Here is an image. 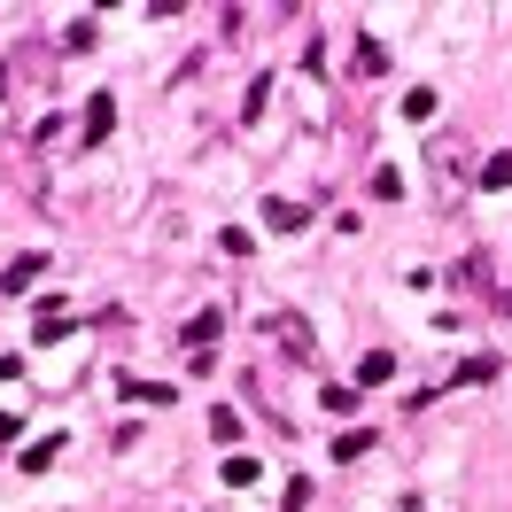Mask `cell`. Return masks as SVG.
Returning a JSON list of instances; mask_svg holds the SVG:
<instances>
[{"mask_svg":"<svg viewBox=\"0 0 512 512\" xmlns=\"http://www.w3.org/2000/svg\"><path fill=\"white\" fill-rule=\"evenodd\" d=\"M109 132H117V94H94L86 101V148H101Z\"/></svg>","mask_w":512,"mask_h":512,"instance_id":"cell-1","label":"cell"},{"mask_svg":"<svg viewBox=\"0 0 512 512\" xmlns=\"http://www.w3.org/2000/svg\"><path fill=\"white\" fill-rule=\"evenodd\" d=\"M39 272H47V256H39V249H24L16 264H8V272H0V295H24V288L39 280Z\"/></svg>","mask_w":512,"mask_h":512,"instance_id":"cell-2","label":"cell"},{"mask_svg":"<svg viewBox=\"0 0 512 512\" xmlns=\"http://www.w3.org/2000/svg\"><path fill=\"white\" fill-rule=\"evenodd\" d=\"M264 326H272V334H280L295 357H311V326H303V319H288V311H280V319H264Z\"/></svg>","mask_w":512,"mask_h":512,"instance_id":"cell-3","label":"cell"},{"mask_svg":"<svg viewBox=\"0 0 512 512\" xmlns=\"http://www.w3.org/2000/svg\"><path fill=\"white\" fill-rule=\"evenodd\" d=\"M218 311H194V326H187V342H194V357H202V350H210V342H218Z\"/></svg>","mask_w":512,"mask_h":512,"instance_id":"cell-4","label":"cell"},{"mask_svg":"<svg viewBox=\"0 0 512 512\" xmlns=\"http://www.w3.org/2000/svg\"><path fill=\"white\" fill-rule=\"evenodd\" d=\"M474 179H481V187H512V148H505V156H489Z\"/></svg>","mask_w":512,"mask_h":512,"instance_id":"cell-5","label":"cell"},{"mask_svg":"<svg viewBox=\"0 0 512 512\" xmlns=\"http://www.w3.org/2000/svg\"><path fill=\"white\" fill-rule=\"evenodd\" d=\"M404 117H419V125H427V117H435V86H412V94H404Z\"/></svg>","mask_w":512,"mask_h":512,"instance_id":"cell-6","label":"cell"},{"mask_svg":"<svg viewBox=\"0 0 512 512\" xmlns=\"http://www.w3.org/2000/svg\"><path fill=\"white\" fill-rule=\"evenodd\" d=\"M55 458H63V443L47 435V443H32V450H24V474H39V466H55Z\"/></svg>","mask_w":512,"mask_h":512,"instance_id":"cell-7","label":"cell"},{"mask_svg":"<svg viewBox=\"0 0 512 512\" xmlns=\"http://www.w3.org/2000/svg\"><path fill=\"white\" fill-rule=\"evenodd\" d=\"M125 396H132V404H171V388H163V381H125Z\"/></svg>","mask_w":512,"mask_h":512,"instance_id":"cell-8","label":"cell"},{"mask_svg":"<svg viewBox=\"0 0 512 512\" xmlns=\"http://www.w3.org/2000/svg\"><path fill=\"white\" fill-rule=\"evenodd\" d=\"M357 70H365V78H381V70H388V47H373V39H365V47H357Z\"/></svg>","mask_w":512,"mask_h":512,"instance_id":"cell-9","label":"cell"},{"mask_svg":"<svg viewBox=\"0 0 512 512\" xmlns=\"http://www.w3.org/2000/svg\"><path fill=\"white\" fill-rule=\"evenodd\" d=\"M256 474H264V466H256V458H225V481H233V489H249Z\"/></svg>","mask_w":512,"mask_h":512,"instance_id":"cell-10","label":"cell"},{"mask_svg":"<svg viewBox=\"0 0 512 512\" xmlns=\"http://www.w3.org/2000/svg\"><path fill=\"white\" fill-rule=\"evenodd\" d=\"M0 101H8V70H0Z\"/></svg>","mask_w":512,"mask_h":512,"instance_id":"cell-11","label":"cell"}]
</instances>
